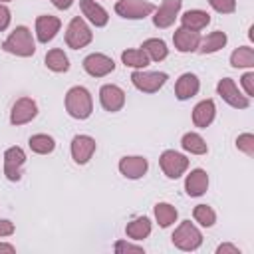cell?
<instances>
[{
    "mask_svg": "<svg viewBox=\"0 0 254 254\" xmlns=\"http://www.w3.org/2000/svg\"><path fill=\"white\" fill-rule=\"evenodd\" d=\"M65 109L75 119H87L93 109L89 91L85 87H71L65 95Z\"/></svg>",
    "mask_w": 254,
    "mask_h": 254,
    "instance_id": "cell-1",
    "label": "cell"
},
{
    "mask_svg": "<svg viewBox=\"0 0 254 254\" xmlns=\"http://www.w3.org/2000/svg\"><path fill=\"white\" fill-rule=\"evenodd\" d=\"M2 48L10 54H16V56H22V58H28L36 52V46H34V40H32V32L26 28V26H18L2 44Z\"/></svg>",
    "mask_w": 254,
    "mask_h": 254,
    "instance_id": "cell-2",
    "label": "cell"
},
{
    "mask_svg": "<svg viewBox=\"0 0 254 254\" xmlns=\"http://www.w3.org/2000/svg\"><path fill=\"white\" fill-rule=\"evenodd\" d=\"M200 242H202V234L190 220L181 222L179 228L173 232V244L181 250H196Z\"/></svg>",
    "mask_w": 254,
    "mask_h": 254,
    "instance_id": "cell-3",
    "label": "cell"
},
{
    "mask_svg": "<svg viewBox=\"0 0 254 254\" xmlns=\"http://www.w3.org/2000/svg\"><path fill=\"white\" fill-rule=\"evenodd\" d=\"M131 81L139 91L155 93L165 85L167 73H163V71H135L131 75Z\"/></svg>",
    "mask_w": 254,
    "mask_h": 254,
    "instance_id": "cell-4",
    "label": "cell"
},
{
    "mask_svg": "<svg viewBox=\"0 0 254 254\" xmlns=\"http://www.w3.org/2000/svg\"><path fill=\"white\" fill-rule=\"evenodd\" d=\"M115 12L123 18L139 20V18H145L151 12H155V4H151L147 0H119L115 4Z\"/></svg>",
    "mask_w": 254,
    "mask_h": 254,
    "instance_id": "cell-5",
    "label": "cell"
},
{
    "mask_svg": "<svg viewBox=\"0 0 254 254\" xmlns=\"http://www.w3.org/2000/svg\"><path fill=\"white\" fill-rule=\"evenodd\" d=\"M91 30L87 28V24L81 20V18H73L67 26V32H65V42L69 48L77 50V48H83L91 42Z\"/></svg>",
    "mask_w": 254,
    "mask_h": 254,
    "instance_id": "cell-6",
    "label": "cell"
},
{
    "mask_svg": "<svg viewBox=\"0 0 254 254\" xmlns=\"http://www.w3.org/2000/svg\"><path fill=\"white\" fill-rule=\"evenodd\" d=\"M189 167V159L177 151H165L161 155V169L169 179H179Z\"/></svg>",
    "mask_w": 254,
    "mask_h": 254,
    "instance_id": "cell-7",
    "label": "cell"
},
{
    "mask_svg": "<svg viewBox=\"0 0 254 254\" xmlns=\"http://www.w3.org/2000/svg\"><path fill=\"white\" fill-rule=\"evenodd\" d=\"M26 163V155L20 147H10L4 153V175L8 181H20L22 167Z\"/></svg>",
    "mask_w": 254,
    "mask_h": 254,
    "instance_id": "cell-8",
    "label": "cell"
},
{
    "mask_svg": "<svg viewBox=\"0 0 254 254\" xmlns=\"http://www.w3.org/2000/svg\"><path fill=\"white\" fill-rule=\"evenodd\" d=\"M218 93H220V97H222L228 105H232V107H236V109H246V107H248V97L238 91L236 83H234L230 77H224V79L218 81Z\"/></svg>",
    "mask_w": 254,
    "mask_h": 254,
    "instance_id": "cell-9",
    "label": "cell"
},
{
    "mask_svg": "<svg viewBox=\"0 0 254 254\" xmlns=\"http://www.w3.org/2000/svg\"><path fill=\"white\" fill-rule=\"evenodd\" d=\"M83 67H85V71H87L89 75H93V77H103V75H107L109 71L115 69V64H113L111 58H107V56H103V54H89V56L83 60Z\"/></svg>",
    "mask_w": 254,
    "mask_h": 254,
    "instance_id": "cell-10",
    "label": "cell"
},
{
    "mask_svg": "<svg viewBox=\"0 0 254 254\" xmlns=\"http://www.w3.org/2000/svg\"><path fill=\"white\" fill-rule=\"evenodd\" d=\"M95 153V141L89 135H75L71 141V157L77 165H85Z\"/></svg>",
    "mask_w": 254,
    "mask_h": 254,
    "instance_id": "cell-11",
    "label": "cell"
},
{
    "mask_svg": "<svg viewBox=\"0 0 254 254\" xmlns=\"http://www.w3.org/2000/svg\"><path fill=\"white\" fill-rule=\"evenodd\" d=\"M99 101H101L103 109L113 113V111H119L125 105V93H123L121 87L107 83V85H103L99 89Z\"/></svg>",
    "mask_w": 254,
    "mask_h": 254,
    "instance_id": "cell-12",
    "label": "cell"
},
{
    "mask_svg": "<svg viewBox=\"0 0 254 254\" xmlns=\"http://www.w3.org/2000/svg\"><path fill=\"white\" fill-rule=\"evenodd\" d=\"M38 113V107L36 103L30 99V97H20L14 107H12V115H10V121L12 125H24L28 121H32Z\"/></svg>",
    "mask_w": 254,
    "mask_h": 254,
    "instance_id": "cell-13",
    "label": "cell"
},
{
    "mask_svg": "<svg viewBox=\"0 0 254 254\" xmlns=\"http://www.w3.org/2000/svg\"><path fill=\"white\" fill-rule=\"evenodd\" d=\"M179 8H181V0H165L159 8H155V18H153L155 26L169 28L177 18Z\"/></svg>",
    "mask_w": 254,
    "mask_h": 254,
    "instance_id": "cell-14",
    "label": "cell"
},
{
    "mask_svg": "<svg viewBox=\"0 0 254 254\" xmlns=\"http://www.w3.org/2000/svg\"><path fill=\"white\" fill-rule=\"evenodd\" d=\"M173 42H175V48L179 52H192L198 48L200 44V34L194 32V30H189V28H179L173 36Z\"/></svg>",
    "mask_w": 254,
    "mask_h": 254,
    "instance_id": "cell-15",
    "label": "cell"
},
{
    "mask_svg": "<svg viewBox=\"0 0 254 254\" xmlns=\"http://www.w3.org/2000/svg\"><path fill=\"white\" fill-rule=\"evenodd\" d=\"M147 159L145 157H123L119 161V171L121 175H125L127 179H139L147 173Z\"/></svg>",
    "mask_w": 254,
    "mask_h": 254,
    "instance_id": "cell-16",
    "label": "cell"
},
{
    "mask_svg": "<svg viewBox=\"0 0 254 254\" xmlns=\"http://www.w3.org/2000/svg\"><path fill=\"white\" fill-rule=\"evenodd\" d=\"M60 20L56 16H40L36 20V34H38V40L42 44H48L60 30Z\"/></svg>",
    "mask_w": 254,
    "mask_h": 254,
    "instance_id": "cell-17",
    "label": "cell"
},
{
    "mask_svg": "<svg viewBox=\"0 0 254 254\" xmlns=\"http://www.w3.org/2000/svg\"><path fill=\"white\" fill-rule=\"evenodd\" d=\"M208 187V175L202 171V169H194L189 173L187 181H185V189H187V194L189 196H200L204 194Z\"/></svg>",
    "mask_w": 254,
    "mask_h": 254,
    "instance_id": "cell-18",
    "label": "cell"
},
{
    "mask_svg": "<svg viewBox=\"0 0 254 254\" xmlns=\"http://www.w3.org/2000/svg\"><path fill=\"white\" fill-rule=\"evenodd\" d=\"M79 6H81V12L83 16L93 24V26H105L109 16L107 12L95 2V0H79Z\"/></svg>",
    "mask_w": 254,
    "mask_h": 254,
    "instance_id": "cell-19",
    "label": "cell"
},
{
    "mask_svg": "<svg viewBox=\"0 0 254 254\" xmlns=\"http://www.w3.org/2000/svg\"><path fill=\"white\" fill-rule=\"evenodd\" d=\"M200 83H198V77L194 73H183L179 79H177V85H175V93L179 99H189L192 95H196Z\"/></svg>",
    "mask_w": 254,
    "mask_h": 254,
    "instance_id": "cell-20",
    "label": "cell"
},
{
    "mask_svg": "<svg viewBox=\"0 0 254 254\" xmlns=\"http://www.w3.org/2000/svg\"><path fill=\"white\" fill-rule=\"evenodd\" d=\"M214 113H216V109H214L212 99H204L192 109V121L196 127H208L214 119Z\"/></svg>",
    "mask_w": 254,
    "mask_h": 254,
    "instance_id": "cell-21",
    "label": "cell"
},
{
    "mask_svg": "<svg viewBox=\"0 0 254 254\" xmlns=\"http://www.w3.org/2000/svg\"><path fill=\"white\" fill-rule=\"evenodd\" d=\"M208 22H210V16L204 10H189L183 14V26L189 30H194V32L206 28Z\"/></svg>",
    "mask_w": 254,
    "mask_h": 254,
    "instance_id": "cell-22",
    "label": "cell"
},
{
    "mask_svg": "<svg viewBox=\"0 0 254 254\" xmlns=\"http://www.w3.org/2000/svg\"><path fill=\"white\" fill-rule=\"evenodd\" d=\"M224 44H226V34L216 30V32H210L204 40H200L198 52L200 54H212V52H218L220 48H224Z\"/></svg>",
    "mask_w": 254,
    "mask_h": 254,
    "instance_id": "cell-23",
    "label": "cell"
},
{
    "mask_svg": "<svg viewBox=\"0 0 254 254\" xmlns=\"http://www.w3.org/2000/svg\"><path fill=\"white\" fill-rule=\"evenodd\" d=\"M125 232H127V236L133 238V240H143V238H147V236L151 234V222H149L147 216L135 218L133 222L127 224Z\"/></svg>",
    "mask_w": 254,
    "mask_h": 254,
    "instance_id": "cell-24",
    "label": "cell"
},
{
    "mask_svg": "<svg viewBox=\"0 0 254 254\" xmlns=\"http://www.w3.org/2000/svg\"><path fill=\"white\" fill-rule=\"evenodd\" d=\"M181 145H183L185 151H189V153H192V155H204V153L208 151L204 139H202L200 135H196V133H185Z\"/></svg>",
    "mask_w": 254,
    "mask_h": 254,
    "instance_id": "cell-25",
    "label": "cell"
},
{
    "mask_svg": "<svg viewBox=\"0 0 254 254\" xmlns=\"http://www.w3.org/2000/svg\"><path fill=\"white\" fill-rule=\"evenodd\" d=\"M143 50H145V54L149 56V60H155V62H161V60H165V58H167V54H169V50H167L165 42H163V40H159V38H151V40H145V44H143Z\"/></svg>",
    "mask_w": 254,
    "mask_h": 254,
    "instance_id": "cell-26",
    "label": "cell"
},
{
    "mask_svg": "<svg viewBox=\"0 0 254 254\" xmlns=\"http://www.w3.org/2000/svg\"><path fill=\"white\" fill-rule=\"evenodd\" d=\"M230 64L234 67H252L254 65V50L250 46H240L238 50L232 52Z\"/></svg>",
    "mask_w": 254,
    "mask_h": 254,
    "instance_id": "cell-27",
    "label": "cell"
},
{
    "mask_svg": "<svg viewBox=\"0 0 254 254\" xmlns=\"http://www.w3.org/2000/svg\"><path fill=\"white\" fill-rule=\"evenodd\" d=\"M46 65H48L52 71H67L69 62H67V56L64 54V50L56 48V50H50V52L46 54Z\"/></svg>",
    "mask_w": 254,
    "mask_h": 254,
    "instance_id": "cell-28",
    "label": "cell"
},
{
    "mask_svg": "<svg viewBox=\"0 0 254 254\" xmlns=\"http://www.w3.org/2000/svg\"><path fill=\"white\" fill-rule=\"evenodd\" d=\"M155 216H157L159 224L163 228H167V226H171L177 220V208L173 204H169V202H159L155 206Z\"/></svg>",
    "mask_w": 254,
    "mask_h": 254,
    "instance_id": "cell-29",
    "label": "cell"
},
{
    "mask_svg": "<svg viewBox=\"0 0 254 254\" xmlns=\"http://www.w3.org/2000/svg\"><path fill=\"white\" fill-rule=\"evenodd\" d=\"M54 147H56V143H54V139H52L50 135L40 133V135H32V137H30V149H32L34 153L48 155V153L54 151Z\"/></svg>",
    "mask_w": 254,
    "mask_h": 254,
    "instance_id": "cell-30",
    "label": "cell"
},
{
    "mask_svg": "<svg viewBox=\"0 0 254 254\" xmlns=\"http://www.w3.org/2000/svg\"><path fill=\"white\" fill-rule=\"evenodd\" d=\"M121 60L125 65L131 67H145L149 64V56L145 54V50H125L121 54Z\"/></svg>",
    "mask_w": 254,
    "mask_h": 254,
    "instance_id": "cell-31",
    "label": "cell"
},
{
    "mask_svg": "<svg viewBox=\"0 0 254 254\" xmlns=\"http://www.w3.org/2000/svg\"><path fill=\"white\" fill-rule=\"evenodd\" d=\"M192 216H194V220H196L198 224H202V226H212V224L216 222V214H214V210H212L208 204H198V206H194Z\"/></svg>",
    "mask_w": 254,
    "mask_h": 254,
    "instance_id": "cell-32",
    "label": "cell"
},
{
    "mask_svg": "<svg viewBox=\"0 0 254 254\" xmlns=\"http://www.w3.org/2000/svg\"><path fill=\"white\" fill-rule=\"evenodd\" d=\"M236 147L244 151L248 157H254V135L252 133H242L236 139Z\"/></svg>",
    "mask_w": 254,
    "mask_h": 254,
    "instance_id": "cell-33",
    "label": "cell"
},
{
    "mask_svg": "<svg viewBox=\"0 0 254 254\" xmlns=\"http://www.w3.org/2000/svg\"><path fill=\"white\" fill-rule=\"evenodd\" d=\"M208 4L220 14H232L236 10V0H208Z\"/></svg>",
    "mask_w": 254,
    "mask_h": 254,
    "instance_id": "cell-34",
    "label": "cell"
},
{
    "mask_svg": "<svg viewBox=\"0 0 254 254\" xmlns=\"http://www.w3.org/2000/svg\"><path fill=\"white\" fill-rule=\"evenodd\" d=\"M242 85L246 89V97H252L254 95V73L252 71H248V73L242 75Z\"/></svg>",
    "mask_w": 254,
    "mask_h": 254,
    "instance_id": "cell-35",
    "label": "cell"
},
{
    "mask_svg": "<svg viewBox=\"0 0 254 254\" xmlns=\"http://www.w3.org/2000/svg\"><path fill=\"white\" fill-rule=\"evenodd\" d=\"M115 252H143V248L141 246H133V244L121 240V242L115 244Z\"/></svg>",
    "mask_w": 254,
    "mask_h": 254,
    "instance_id": "cell-36",
    "label": "cell"
},
{
    "mask_svg": "<svg viewBox=\"0 0 254 254\" xmlns=\"http://www.w3.org/2000/svg\"><path fill=\"white\" fill-rule=\"evenodd\" d=\"M8 24H10V10L4 4H0V32L6 30Z\"/></svg>",
    "mask_w": 254,
    "mask_h": 254,
    "instance_id": "cell-37",
    "label": "cell"
},
{
    "mask_svg": "<svg viewBox=\"0 0 254 254\" xmlns=\"http://www.w3.org/2000/svg\"><path fill=\"white\" fill-rule=\"evenodd\" d=\"M14 232V224L10 220H0V236H10Z\"/></svg>",
    "mask_w": 254,
    "mask_h": 254,
    "instance_id": "cell-38",
    "label": "cell"
},
{
    "mask_svg": "<svg viewBox=\"0 0 254 254\" xmlns=\"http://www.w3.org/2000/svg\"><path fill=\"white\" fill-rule=\"evenodd\" d=\"M216 252H218V254H222V252H232V254H240V250H238L236 246H232V244H220V246L216 248Z\"/></svg>",
    "mask_w": 254,
    "mask_h": 254,
    "instance_id": "cell-39",
    "label": "cell"
},
{
    "mask_svg": "<svg viewBox=\"0 0 254 254\" xmlns=\"http://www.w3.org/2000/svg\"><path fill=\"white\" fill-rule=\"evenodd\" d=\"M52 2H54V6L60 8V10H67V8L73 4V0H52Z\"/></svg>",
    "mask_w": 254,
    "mask_h": 254,
    "instance_id": "cell-40",
    "label": "cell"
},
{
    "mask_svg": "<svg viewBox=\"0 0 254 254\" xmlns=\"http://www.w3.org/2000/svg\"><path fill=\"white\" fill-rule=\"evenodd\" d=\"M0 252H14L12 244H0Z\"/></svg>",
    "mask_w": 254,
    "mask_h": 254,
    "instance_id": "cell-41",
    "label": "cell"
},
{
    "mask_svg": "<svg viewBox=\"0 0 254 254\" xmlns=\"http://www.w3.org/2000/svg\"><path fill=\"white\" fill-rule=\"evenodd\" d=\"M0 2H10V0H0Z\"/></svg>",
    "mask_w": 254,
    "mask_h": 254,
    "instance_id": "cell-42",
    "label": "cell"
}]
</instances>
